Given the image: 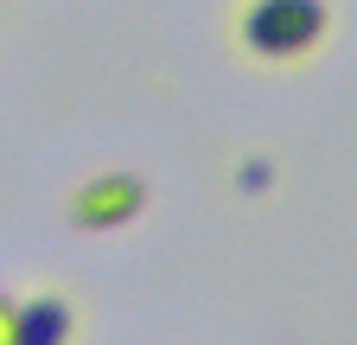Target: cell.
I'll list each match as a JSON object with an SVG mask.
<instances>
[{
	"mask_svg": "<svg viewBox=\"0 0 357 345\" xmlns=\"http://www.w3.org/2000/svg\"><path fill=\"white\" fill-rule=\"evenodd\" d=\"M230 52L255 71H306L332 45V0H230Z\"/></svg>",
	"mask_w": 357,
	"mask_h": 345,
	"instance_id": "1",
	"label": "cell"
},
{
	"mask_svg": "<svg viewBox=\"0 0 357 345\" xmlns=\"http://www.w3.org/2000/svg\"><path fill=\"white\" fill-rule=\"evenodd\" d=\"M147 205H153V192H147L141 172L102 166V172H89V179H77L64 218H70V230H83V237H115V230H128L134 218H141Z\"/></svg>",
	"mask_w": 357,
	"mask_h": 345,
	"instance_id": "2",
	"label": "cell"
},
{
	"mask_svg": "<svg viewBox=\"0 0 357 345\" xmlns=\"http://www.w3.org/2000/svg\"><path fill=\"white\" fill-rule=\"evenodd\" d=\"M83 339V300L58 281H45L32 294H20V326L13 345H77Z\"/></svg>",
	"mask_w": 357,
	"mask_h": 345,
	"instance_id": "3",
	"label": "cell"
},
{
	"mask_svg": "<svg viewBox=\"0 0 357 345\" xmlns=\"http://www.w3.org/2000/svg\"><path fill=\"white\" fill-rule=\"evenodd\" d=\"M230 179H236V192H249V198H261L268 186H275V166H268L261 154H249V160H236V172H230Z\"/></svg>",
	"mask_w": 357,
	"mask_h": 345,
	"instance_id": "4",
	"label": "cell"
},
{
	"mask_svg": "<svg viewBox=\"0 0 357 345\" xmlns=\"http://www.w3.org/2000/svg\"><path fill=\"white\" fill-rule=\"evenodd\" d=\"M13 326H20V294H0V345H13Z\"/></svg>",
	"mask_w": 357,
	"mask_h": 345,
	"instance_id": "5",
	"label": "cell"
}]
</instances>
